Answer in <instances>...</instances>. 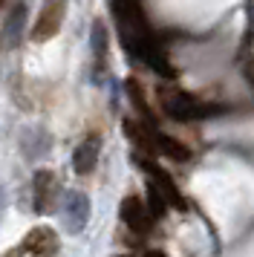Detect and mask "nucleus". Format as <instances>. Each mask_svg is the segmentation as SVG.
I'll list each match as a JSON object with an SVG mask.
<instances>
[{
    "mask_svg": "<svg viewBox=\"0 0 254 257\" xmlns=\"http://www.w3.org/2000/svg\"><path fill=\"white\" fill-rule=\"evenodd\" d=\"M67 211H69V228L72 231H78L81 225H84V220H87V211H90V205H87V197L84 194H69L67 199Z\"/></svg>",
    "mask_w": 254,
    "mask_h": 257,
    "instance_id": "1a4fd4ad",
    "label": "nucleus"
},
{
    "mask_svg": "<svg viewBox=\"0 0 254 257\" xmlns=\"http://www.w3.org/2000/svg\"><path fill=\"white\" fill-rule=\"evenodd\" d=\"M168 197L162 194V188L156 185V182H150L148 185V211L153 214V220H159V217H165V211H168Z\"/></svg>",
    "mask_w": 254,
    "mask_h": 257,
    "instance_id": "9d476101",
    "label": "nucleus"
},
{
    "mask_svg": "<svg viewBox=\"0 0 254 257\" xmlns=\"http://www.w3.org/2000/svg\"><path fill=\"white\" fill-rule=\"evenodd\" d=\"M58 197V182L52 171H38L35 174V211L38 214H49L55 208Z\"/></svg>",
    "mask_w": 254,
    "mask_h": 257,
    "instance_id": "39448f33",
    "label": "nucleus"
},
{
    "mask_svg": "<svg viewBox=\"0 0 254 257\" xmlns=\"http://www.w3.org/2000/svg\"><path fill=\"white\" fill-rule=\"evenodd\" d=\"M145 257H168V254H165V251H156V248H150V251H148Z\"/></svg>",
    "mask_w": 254,
    "mask_h": 257,
    "instance_id": "f8f14e48",
    "label": "nucleus"
},
{
    "mask_svg": "<svg viewBox=\"0 0 254 257\" xmlns=\"http://www.w3.org/2000/svg\"><path fill=\"white\" fill-rule=\"evenodd\" d=\"M92 38H95V55H98V58H104L107 44H104V26H101V24H95V32H92Z\"/></svg>",
    "mask_w": 254,
    "mask_h": 257,
    "instance_id": "9b49d317",
    "label": "nucleus"
},
{
    "mask_svg": "<svg viewBox=\"0 0 254 257\" xmlns=\"http://www.w3.org/2000/svg\"><path fill=\"white\" fill-rule=\"evenodd\" d=\"M139 162H142V168H145V171L150 174V179H153V182L162 188V194L168 197V202H171L173 208L185 211V197L179 194V188H176V182L171 179V174H168V171H162L159 165L150 162V159H139Z\"/></svg>",
    "mask_w": 254,
    "mask_h": 257,
    "instance_id": "423d86ee",
    "label": "nucleus"
},
{
    "mask_svg": "<svg viewBox=\"0 0 254 257\" xmlns=\"http://www.w3.org/2000/svg\"><path fill=\"white\" fill-rule=\"evenodd\" d=\"M64 12H67V0H44L38 24L32 29V41H49L52 35H58L64 24Z\"/></svg>",
    "mask_w": 254,
    "mask_h": 257,
    "instance_id": "7ed1b4c3",
    "label": "nucleus"
},
{
    "mask_svg": "<svg viewBox=\"0 0 254 257\" xmlns=\"http://www.w3.org/2000/svg\"><path fill=\"white\" fill-rule=\"evenodd\" d=\"M55 254H58V234L49 225H38L6 257H55Z\"/></svg>",
    "mask_w": 254,
    "mask_h": 257,
    "instance_id": "f03ea898",
    "label": "nucleus"
},
{
    "mask_svg": "<svg viewBox=\"0 0 254 257\" xmlns=\"http://www.w3.org/2000/svg\"><path fill=\"white\" fill-rule=\"evenodd\" d=\"M153 145H156V153H165L168 159L173 162H185V159H191V151L185 148L179 139H173L168 133H159V130L153 127Z\"/></svg>",
    "mask_w": 254,
    "mask_h": 257,
    "instance_id": "6e6552de",
    "label": "nucleus"
},
{
    "mask_svg": "<svg viewBox=\"0 0 254 257\" xmlns=\"http://www.w3.org/2000/svg\"><path fill=\"white\" fill-rule=\"evenodd\" d=\"M121 257H130V254H121Z\"/></svg>",
    "mask_w": 254,
    "mask_h": 257,
    "instance_id": "ddd939ff",
    "label": "nucleus"
},
{
    "mask_svg": "<svg viewBox=\"0 0 254 257\" xmlns=\"http://www.w3.org/2000/svg\"><path fill=\"white\" fill-rule=\"evenodd\" d=\"M121 220L130 231L148 234L153 228V214L148 211V202H142L139 197H124L121 202Z\"/></svg>",
    "mask_w": 254,
    "mask_h": 257,
    "instance_id": "20e7f679",
    "label": "nucleus"
},
{
    "mask_svg": "<svg viewBox=\"0 0 254 257\" xmlns=\"http://www.w3.org/2000/svg\"><path fill=\"white\" fill-rule=\"evenodd\" d=\"M162 110L173 121H199V118H208V116H214V113H219L222 107L205 104V101H199L191 93H168L162 98Z\"/></svg>",
    "mask_w": 254,
    "mask_h": 257,
    "instance_id": "f257e3e1",
    "label": "nucleus"
},
{
    "mask_svg": "<svg viewBox=\"0 0 254 257\" xmlns=\"http://www.w3.org/2000/svg\"><path fill=\"white\" fill-rule=\"evenodd\" d=\"M98 148H101L98 136H90L87 142H81L78 151H75V156H72V168H75V174H81V176L92 174V168H95V162H98Z\"/></svg>",
    "mask_w": 254,
    "mask_h": 257,
    "instance_id": "0eeeda50",
    "label": "nucleus"
}]
</instances>
